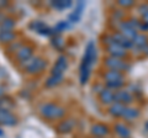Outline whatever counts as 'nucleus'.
Here are the masks:
<instances>
[{
  "label": "nucleus",
  "mask_w": 148,
  "mask_h": 138,
  "mask_svg": "<svg viewBox=\"0 0 148 138\" xmlns=\"http://www.w3.org/2000/svg\"><path fill=\"white\" fill-rule=\"evenodd\" d=\"M98 52H96V46L94 41H90L85 47L84 56L82 58V63L79 67V81L82 85H85L91 74V68L96 62Z\"/></svg>",
  "instance_id": "nucleus-1"
},
{
  "label": "nucleus",
  "mask_w": 148,
  "mask_h": 138,
  "mask_svg": "<svg viewBox=\"0 0 148 138\" xmlns=\"http://www.w3.org/2000/svg\"><path fill=\"white\" fill-rule=\"evenodd\" d=\"M38 112L41 117H43L48 121H54V120H63L66 116V107L57 105L54 102H43L40 105Z\"/></svg>",
  "instance_id": "nucleus-2"
},
{
  "label": "nucleus",
  "mask_w": 148,
  "mask_h": 138,
  "mask_svg": "<svg viewBox=\"0 0 148 138\" xmlns=\"http://www.w3.org/2000/svg\"><path fill=\"white\" fill-rule=\"evenodd\" d=\"M46 67H47V61L38 56H32L29 61H26L20 66V68L22 70H25L29 75L41 74L46 69Z\"/></svg>",
  "instance_id": "nucleus-3"
},
{
  "label": "nucleus",
  "mask_w": 148,
  "mask_h": 138,
  "mask_svg": "<svg viewBox=\"0 0 148 138\" xmlns=\"http://www.w3.org/2000/svg\"><path fill=\"white\" fill-rule=\"evenodd\" d=\"M104 67L106 69H111V70H117V72H130L131 70V63L121 58H115V57H106L104 59Z\"/></svg>",
  "instance_id": "nucleus-4"
},
{
  "label": "nucleus",
  "mask_w": 148,
  "mask_h": 138,
  "mask_svg": "<svg viewBox=\"0 0 148 138\" xmlns=\"http://www.w3.org/2000/svg\"><path fill=\"white\" fill-rule=\"evenodd\" d=\"M135 101V96L131 94L127 89H120L115 91V102H120L125 106H131V104Z\"/></svg>",
  "instance_id": "nucleus-5"
},
{
  "label": "nucleus",
  "mask_w": 148,
  "mask_h": 138,
  "mask_svg": "<svg viewBox=\"0 0 148 138\" xmlns=\"http://www.w3.org/2000/svg\"><path fill=\"white\" fill-rule=\"evenodd\" d=\"M69 67V62L68 58L66 56H59L58 59L56 61L54 66L51 70V75H57V77H63L66 70Z\"/></svg>",
  "instance_id": "nucleus-6"
},
{
  "label": "nucleus",
  "mask_w": 148,
  "mask_h": 138,
  "mask_svg": "<svg viewBox=\"0 0 148 138\" xmlns=\"http://www.w3.org/2000/svg\"><path fill=\"white\" fill-rule=\"evenodd\" d=\"M117 32H120L122 36H125V37L128 38L130 41H132L138 35V31L131 25V22H130L128 20H123L121 24H120Z\"/></svg>",
  "instance_id": "nucleus-7"
},
{
  "label": "nucleus",
  "mask_w": 148,
  "mask_h": 138,
  "mask_svg": "<svg viewBox=\"0 0 148 138\" xmlns=\"http://www.w3.org/2000/svg\"><path fill=\"white\" fill-rule=\"evenodd\" d=\"M77 126V120L73 117H68V118H63L61 120V122L57 125V131L62 135H68V133L73 132L75 130Z\"/></svg>",
  "instance_id": "nucleus-8"
},
{
  "label": "nucleus",
  "mask_w": 148,
  "mask_h": 138,
  "mask_svg": "<svg viewBox=\"0 0 148 138\" xmlns=\"http://www.w3.org/2000/svg\"><path fill=\"white\" fill-rule=\"evenodd\" d=\"M30 29L34 30L37 33L42 35V36H54V32H53V27H49L45 24V22L40 21V20H36V21H32L30 24Z\"/></svg>",
  "instance_id": "nucleus-9"
},
{
  "label": "nucleus",
  "mask_w": 148,
  "mask_h": 138,
  "mask_svg": "<svg viewBox=\"0 0 148 138\" xmlns=\"http://www.w3.org/2000/svg\"><path fill=\"white\" fill-rule=\"evenodd\" d=\"M15 56H16V61L20 63V66H21L22 63H25L26 61H29V59L34 56V47L30 46V44H24L16 52Z\"/></svg>",
  "instance_id": "nucleus-10"
},
{
  "label": "nucleus",
  "mask_w": 148,
  "mask_h": 138,
  "mask_svg": "<svg viewBox=\"0 0 148 138\" xmlns=\"http://www.w3.org/2000/svg\"><path fill=\"white\" fill-rule=\"evenodd\" d=\"M85 9V3L84 1H78L74 6V10L72 11V14L68 16V21L69 24L73 25V24H78L82 19V15H83V11Z\"/></svg>",
  "instance_id": "nucleus-11"
},
{
  "label": "nucleus",
  "mask_w": 148,
  "mask_h": 138,
  "mask_svg": "<svg viewBox=\"0 0 148 138\" xmlns=\"http://www.w3.org/2000/svg\"><path fill=\"white\" fill-rule=\"evenodd\" d=\"M106 52H108L109 57H115V58H121L125 59L128 54V51L126 48L121 47L120 44L115 43V44H111L109 47H106Z\"/></svg>",
  "instance_id": "nucleus-12"
},
{
  "label": "nucleus",
  "mask_w": 148,
  "mask_h": 138,
  "mask_svg": "<svg viewBox=\"0 0 148 138\" xmlns=\"http://www.w3.org/2000/svg\"><path fill=\"white\" fill-rule=\"evenodd\" d=\"M16 123V117L10 110L0 107V125L14 126Z\"/></svg>",
  "instance_id": "nucleus-13"
},
{
  "label": "nucleus",
  "mask_w": 148,
  "mask_h": 138,
  "mask_svg": "<svg viewBox=\"0 0 148 138\" xmlns=\"http://www.w3.org/2000/svg\"><path fill=\"white\" fill-rule=\"evenodd\" d=\"M90 133L92 137H104L106 138L110 135V130L109 127L104 125V123H94L90 127Z\"/></svg>",
  "instance_id": "nucleus-14"
},
{
  "label": "nucleus",
  "mask_w": 148,
  "mask_h": 138,
  "mask_svg": "<svg viewBox=\"0 0 148 138\" xmlns=\"http://www.w3.org/2000/svg\"><path fill=\"white\" fill-rule=\"evenodd\" d=\"M103 79L105 83L111 81H120V80H126L125 79V74L117 70H111V69H106L103 73Z\"/></svg>",
  "instance_id": "nucleus-15"
},
{
  "label": "nucleus",
  "mask_w": 148,
  "mask_h": 138,
  "mask_svg": "<svg viewBox=\"0 0 148 138\" xmlns=\"http://www.w3.org/2000/svg\"><path fill=\"white\" fill-rule=\"evenodd\" d=\"M140 110L138 107H135V106H126L125 109V112L122 115V120L123 122H133L136 121V120L140 117Z\"/></svg>",
  "instance_id": "nucleus-16"
},
{
  "label": "nucleus",
  "mask_w": 148,
  "mask_h": 138,
  "mask_svg": "<svg viewBox=\"0 0 148 138\" xmlns=\"http://www.w3.org/2000/svg\"><path fill=\"white\" fill-rule=\"evenodd\" d=\"M99 100H100V102L103 105H108V106H110V105H112L115 102V91L111 90V89L105 88L100 93Z\"/></svg>",
  "instance_id": "nucleus-17"
},
{
  "label": "nucleus",
  "mask_w": 148,
  "mask_h": 138,
  "mask_svg": "<svg viewBox=\"0 0 148 138\" xmlns=\"http://www.w3.org/2000/svg\"><path fill=\"white\" fill-rule=\"evenodd\" d=\"M112 36H114L115 42H116L117 44H120V46H121V47L126 48L127 51L133 48V43H132V41H130L128 38L125 37V36H122L121 33H120V32H117V31L112 32Z\"/></svg>",
  "instance_id": "nucleus-18"
},
{
  "label": "nucleus",
  "mask_w": 148,
  "mask_h": 138,
  "mask_svg": "<svg viewBox=\"0 0 148 138\" xmlns=\"http://www.w3.org/2000/svg\"><path fill=\"white\" fill-rule=\"evenodd\" d=\"M114 131L120 138H130L131 137V130H130L128 126L125 122H117L114 127Z\"/></svg>",
  "instance_id": "nucleus-19"
},
{
  "label": "nucleus",
  "mask_w": 148,
  "mask_h": 138,
  "mask_svg": "<svg viewBox=\"0 0 148 138\" xmlns=\"http://www.w3.org/2000/svg\"><path fill=\"white\" fill-rule=\"evenodd\" d=\"M16 32L15 31H0V43L1 44H10L16 41Z\"/></svg>",
  "instance_id": "nucleus-20"
},
{
  "label": "nucleus",
  "mask_w": 148,
  "mask_h": 138,
  "mask_svg": "<svg viewBox=\"0 0 148 138\" xmlns=\"http://www.w3.org/2000/svg\"><path fill=\"white\" fill-rule=\"evenodd\" d=\"M125 109H126L125 105L120 104V102H114L112 105L109 106V113H110V116H112V117H122Z\"/></svg>",
  "instance_id": "nucleus-21"
},
{
  "label": "nucleus",
  "mask_w": 148,
  "mask_h": 138,
  "mask_svg": "<svg viewBox=\"0 0 148 138\" xmlns=\"http://www.w3.org/2000/svg\"><path fill=\"white\" fill-rule=\"evenodd\" d=\"M16 27V21L10 16H5V19L0 24V31H14Z\"/></svg>",
  "instance_id": "nucleus-22"
},
{
  "label": "nucleus",
  "mask_w": 148,
  "mask_h": 138,
  "mask_svg": "<svg viewBox=\"0 0 148 138\" xmlns=\"http://www.w3.org/2000/svg\"><path fill=\"white\" fill-rule=\"evenodd\" d=\"M73 5V1L72 0H54V1H51V6L56 10H66V9L71 8Z\"/></svg>",
  "instance_id": "nucleus-23"
},
{
  "label": "nucleus",
  "mask_w": 148,
  "mask_h": 138,
  "mask_svg": "<svg viewBox=\"0 0 148 138\" xmlns=\"http://www.w3.org/2000/svg\"><path fill=\"white\" fill-rule=\"evenodd\" d=\"M71 24H69V21L68 20H63V21H59V22H57V24L54 25V27H53V32H54V35H61L62 32H64V31H67V30H69L71 29Z\"/></svg>",
  "instance_id": "nucleus-24"
},
{
  "label": "nucleus",
  "mask_w": 148,
  "mask_h": 138,
  "mask_svg": "<svg viewBox=\"0 0 148 138\" xmlns=\"http://www.w3.org/2000/svg\"><path fill=\"white\" fill-rule=\"evenodd\" d=\"M132 43H133V46H135V47L141 48V47H143L145 44L148 43V36L145 35L143 32H142V33H140V32H138V35L132 40Z\"/></svg>",
  "instance_id": "nucleus-25"
},
{
  "label": "nucleus",
  "mask_w": 148,
  "mask_h": 138,
  "mask_svg": "<svg viewBox=\"0 0 148 138\" xmlns=\"http://www.w3.org/2000/svg\"><path fill=\"white\" fill-rule=\"evenodd\" d=\"M63 81V77H57V75H49L47 80L45 81L46 88H54V86L59 85Z\"/></svg>",
  "instance_id": "nucleus-26"
},
{
  "label": "nucleus",
  "mask_w": 148,
  "mask_h": 138,
  "mask_svg": "<svg viewBox=\"0 0 148 138\" xmlns=\"http://www.w3.org/2000/svg\"><path fill=\"white\" fill-rule=\"evenodd\" d=\"M51 44H52V47H54L56 49L62 51L64 47V40L61 35H54V36H52V38H51Z\"/></svg>",
  "instance_id": "nucleus-27"
},
{
  "label": "nucleus",
  "mask_w": 148,
  "mask_h": 138,
  "mask_svg": "<svg viewBox=\"0 0 148 138\" xmlns=\"http://www.w3.org/2000/svg\"><path fill=\"white\" fill-rule=\"evenodd\" d=\"M123 17H125V11H123V9H116V10L112 11V14H111V20H110V21H114V22H122V21H123Z\"/></svg>",
  "instance_id": "nucleus-28"
},
{
  "label": "nucleus",
  "mask_w": 148,
  "mask_h": 138,
  "mask_svg": "<svg viewBox=\"0 0 148 138\" xmlns=\"http://www.w3.org/2000/svg\"><path fill=\"white\" fill-rule=\"evenodd\" d=\"M22 46H24V43H22L21 41H14L12 43L8 44V47H6V52H8V53H16L17 51L22 47Z\"/></svg>",
  "instance_id": "nucleus-29"
},
{
  "label": "nucleus",
  "mask_w": 148,
  "mask_h": 138,
  "mask_svg": "<svg viewBox=\"0 0 148 138\" xmlns=\"http://www.w3.org/2000/svg\"><path fill=\"white\" fill-rule=\"evenodd\" d=\"M101 42H103V44L105 46V47H109V46L116 43L115 40H114L112 33H105L103 37H101Z\"/></svg>",
  "instance_id": "nucleus-30"
},
{
  "label": "nucleus",
  "mask_w": 148,
  "mask_h": 138,
  "mask_svg": "<svg viewBox=\"0 0 148 138\" xmlns=\"http://www.w3.org/2000/svg\"><path fill=\"white\" fill-rule=\"evenodd\" d=\"M135 5V1L133 0H119L117 1V6L120 9H127V8H132Z\"/></svg>",
  "instance_id": "nucleus-31"
},
{
  "label": "nucleus",
  "mask_w": 148,
  "mask_h": 138,
  "mask_svg": "<svg viewBox=\"0 0 148 138\" xmlns=\"http://www.w3.org/2000/svg\"><path fill=\"white\" fill-rule=\"evenodd\" d=\"M104 89H105V85L101 84V83H95V84L92 85V93H95V94H98V95H100V93Z\"/></svg>",
  "instance_id": "nucleus-32"
},
{
  "label": "nucleus",
  "mask_w": 148,
  "mask_h": 138,
  "mask_svg": "<svg viewBox=\"0 0 148 138\" xmlns=\"http://www.w3.org/2000/svg\"><path fill=\"white\" fill-rule=\"evenodd\" d=\"M147 12H148V4H146V3L140 4V5H138V14H140L141 16H143Z\"/></svg>",
  "instance_id": "nucleus-33"
},
{
  "label": "nucleus",
  "mask_w": 148,
  "mask_h": 138,
  "mask_svg": "<svg viewBox=\"0 0 148 138\" xmlns=\"http://www.w3.org/2000/svg\"><path fill=\"white\" fill-rule=\"evenodd\" d=\"M140 51H141V54H142V56H148V43L145 44L143 47H141Z\"/></svg>",
  "instance_id": "nucleus-34"
},
{
  "label": "nucleus",
  "mask_w": 148,
  "mask_h": 138,
  "mask_svg": "<svg viewBox=\"0 0 148 138\" xmlns=\"http://www.w3.org/2000/svg\"><path fill=\"white\" fill-rule=\"evenodd\" d=\"M141 21L143 22V24L148 25V12H147V14H145L143 16H141Z\"/></svg>",
  "instance_id": "nucleus-35"
},
{
  "label": "nucleus",
  "mask_w": 148,
  "mask_h": 138,
  "mask_svg": "<svg viewBox=\"0 0 148 138\" xmlns=\"http://www.w3.org/2000/svg\"><path fill=\"white\" fill-rule=\"evenodd\" d=\"M8 5H9V3H8V1H4V0H0V10H3V9H5Z\"/></svg>",
  "instance_id": "nucleus-36"
},
{
  "label": "nucleus",
  "mask_w": 148,
  "mask_h": 138,
  "mask_svg": "<svg viewBox=\"0 0 148 138\" xmlns=\"http://www.w3.org/2000/svg\"><path fill=\"white\" fill-rule=\"evenodd\" d=\"M4 19H5V15H4V14H1V12H0V24H1V21H3Z\"/></svg>",
  "instance_id": "nucleus-37"
},
{
  "label": "nucleus",
  "mask_w": 148,
  "mask_h": 138,
  "mask_svg": "<svg viewBox=\"0 0 148 138\" xmlns=\"http://www.w3.org/2000/svg\"><path fill=\"white\" fill-rule=\"evenodd\" d=\"M145 128H146V131L148 132V121L146 122V125H145Z\"/></svg>",
  "instance_id": "nucleus-38"
},
{
  "label": "nucleus",
  "mask_w": 148,
  "mask_h": 138,
  "mask_svg": "<svg viewBox=\"0 0 148 138\" xmlns=\"http://www.w3.org/2000/svg\"><path fill=\"white\" fill-rule=\"evenodd\" d=\"M4 135V132H3V130H0V136H3Z\"/></svg>",
  "instance_id": "nucleus-39"
},
{
  "label": "nucleus",
  "mask_w": 148,
  "mask_h": 138,
  "mask_svg": "<svg viewBox=\"0 0 148 138\" xmlns=\"http://www.w3.org/2000/svg\"><path fill=\"white\" fill-rule=\"evenodd\" d=\"M91 138H104V137H91Z\"/></svg>",
  "instance_id": "nucleus-40"
},
{
  "label": "nucleus",
  "mask_w": 148,
  "mask_h": 138,
  "mask_svg": "<svg viewBox=\"0 0 148 138\" xmlns=\"http://www.w3.org/2000/svg\"><path fill=\"white\" fill-rule=\"evenodd\" d=\"M0 107H1V99H0Z\"/></svg>",
  "instance_id": "nucleus-41"
}]
</instances>
